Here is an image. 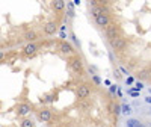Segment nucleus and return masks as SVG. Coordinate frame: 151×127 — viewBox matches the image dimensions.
<instances>
[{
  "instance_id": "25",
  "label": "nucleus",
  "mask_w": 151,
  "mask_h": 127,
  "mask_svg": "<svg viewBox=\"0 0 151 127\" xmlns=\"http://www.w3.org/2000/svg\"><path fill=\"white\" fill-rule=\"evenodd\" d=\"M125 82H127V85H133V83H136V82H134V79L132 77V76H130V77H129L127 80H125Z\"/></svg>"
},
{
  "instance_id": "22",
  "label": "nucleus",
  "mask_w": 151,
  "mask_h": 127,
  "mask_svg": "<svg viewBox=\"0 0 151 127\" xmlns=\"http://www.w3.org/2000/svg\"><path fill=\"white\" fill-rule=\"evenodd\" d=\"M109 89H110V94H115V92L118 91V88H116V85H112Z\"/></svg>"
},
{
  "instance_id": "19",
  "label": "nucleus",
  "mask_w": 151,
  "mask_h": 127,
  "mask_svg": "<svg viewBox=\"0 0 151 127\" xmlns=\"http://www.w3.org/2000/svg\"><path fill=\"white\" fill-rule=\"evenodd\" d=\"M71 40H73V43H74L76 45H79V47H80V41H79V38H76V35H74V33H71Z\"/></svg>"
},
{
  "instance_id": "3",
  "label": "nucleus",
  "mask_w": 151,
  "mask_h": 127,
  "mask_svg": "<svg viewBox=\"0 0 151 127\" xmlns=\"http://www.w3.org/2000/svg\"><path fill=\"white\" fill-rule=\"evenodd\" d=\"M106 36H107L109 41L116 40V38L121 36V29H119L118 26H115V24H112V26H109L107 30H106Z\"/></svg>"
},
{
  "instance_id": "18",
  "label": "nucleus",
  "mask_w": 151,
  "mask_h": 127,
  "mask_svg": "<svg viewBox=\"0 0 151 127\" xmlns=\"http://www.w3.org/2000/svg\"><path fill=\"white\" fill-rule=\"evenodd\" d=\"M141 89H144V83H142V82H136L132 91H137V92H139Z\"/></svg>"
},
{
  "instance_id": "29",
  "label": "nucleus",
  "mask_w": 151,
  "mask_h": 127,
  "mask_svg": "<svg viewBox=\"0 0 151 127\" xmlns=\"http://www.w3.org/2000/svg\"><path fill=\"white\" fill-rule=\"evenodd\" d=\"M98 127H107V126H104V124H100Z\"/></svg>"
},
{
  "instance_id": "6",
  "label": "nucleus",
  "mask_w": 151,
  "mask_h": 127,
  "mask_svg": "<svg viewBox=\"0 0 151 127\" xmlns=\"http://www.w3.org/2000/svg\"><path fill=\"white\" fill-rule=\"evenodd\" d=\"M107 8H106V5L104 3H98L97 6H94L92 8V11H91V14H92V17L95 18V17H98V15H107Z\"/></svg>"
},
{
  "instance_id": "2",
  "label": "nucleus",
  "mask_w": 151,
  "mask_h": 127,
  "mask_svg": "<svg viewBox=\"0 0 151 127\" xmlns=\"http://www.w3.org/2000/svg\"><path fill=\"white\" fill-rule=\"evenodd\" d=\"M91 95V88L88 83H82L77 86V98L79 100H86Z\"/></svg>"
},
{
  "instance_id": "28",
  "label": "nucleus",
  "mask_w": 151,
  "mask_h": 127,
  "mask_svg": "<svg viewBox=\"0 0 151 127\" xmlns=\"http://www.w3.org/2000/svg\"><path fill=\"white\" fill-rule=\"evenodd\" d=\"M104 85H107V86H112V85H110V80H104Z\"/></svg>"
},
{
  "instance_id": "11",
  "label": "nucleus",
  "mask_w": 151,
  "mask_h": 127,
  "mask_svg": "<svg viewBox=\"0 0 151 127\" xmlns=\"http://www.w3.org/2000/svg\"><path fill=\"white\" fill-rule=\"evenodd\" d=\"M38 117H40V120L42 121V123H48L50 120H52V110L50 109H41L40 110V113H38Z\"/></svg>"
},
{
  "instance_id": "13",
  "label": "nucleus",
  "mask_w": 151,
  "mask_h": 127,
  "mask_svg": "<svg viewBox=\"0 0 151 127\" xmlns=\"http://www.w3.org/2000/svg\"><path fill=\"white\" fill-rule=\"evenodd\" d=\"M65 2H64V0H55V2L52 3V6H53V9L55 11H62V9H64L65 8Z\"/></svg>"
},
{
  "instance_id": "7",
  "label": "nucleus",
  "mask_w": 151,
  "mask_h": 127,
  "mask_svg": "<svg viewBox=\"0 0 151 127\" xmlns=\"http://www.w3.org/2000/svg\"><path fill=\"white\" fill-rule=\"evenodd\" d=\"M59 50H60V53H62V55H68V56L76 53V48H74L68 41H62L60 45H59Z\"/></svg>"
},
{
  "instance_id": "4",
  "label": "nucleus",
  "mask_w": 151,
  "mask_h": 127,
  "mask_svg": "<svg viewBox=\"0 0 151 127\" xmlns=\"http://www.w3.org/2000/svg\"><path fill=\"white\" fill-rule=\"evenodd\" d=\"M58 32V21L56 20H50L44 24V33L47 36H52Z\"/></svg>"
},
{
  "instance_id": "27",
  "label": "nucleus",
  "mask_w": 151,
  "mask_h": 127,
  "mask_svg": "<svg viewBox=\"0 0 151 127\" xmlns=\"http://www.w3.org/2000/svg\"><path fill=\"white\" fill-rule=\"evenodd\" d=\"M145 103H151V95L145 97Z\"/></svg>"
},
{
  "instance_id": "30",
  "label": "nucleus",
  "mask_w": 151,
  "mask_h": 127,
  "mask_svg": "<svg viewBox=\"0 0 151 127\" xmlns=\"http://www.w3.org/2000/svg\"><path fill=\"white\" fill-rule=\"evenodd\" d=\"M67 127H76V126H73V124H68V126H67Z\"/></svg>"
},
{
  "instance_id": "14",
  "label": "nucleus",
  "mask_w": 151,
  "mask_h": 127,
  "mask_svg": "<svg viewBox=\"0 0 151 127\" xmlns=\"http://www.w3.org/2000/svg\"><path fill=\"white\" fill-rule=\"evenodd\" d=\"M125 126H127V127H145L144 123H141L139 120H134V118L127 120V124H125Z\"/></svg>"
},
{
  "instance_id": "10",
  "label": "nucleus",
  "mask_w": 151,
  "mask_h": 127,
  "mask_svg": "<svg viewBox=\"0 0 151 127\" xmlns=\"http://www.w3.org/2000/svg\"><path fill=\"white\" fill-rule=\"evenodd\" d=\"M30 109H32V106L29 105V103H21V105H18L17 106V115L18 117H24V115H27V113L30 112Z\"/></svg>"
},
{
  "instance_id": "23",
  "label": "nucleus",
  "mask_w": 151,
  "mask_h": 127,
  "mask_svg": "<svg viewBox=\"0 0 151 127\" xmlns=\"http://www.w3.org/2000/svg\"><path fill=\"white\" fill-rule=\"evenodd\" d=\"M137 76H139V79H145L148 74H147V71H141V73H137Z\"/></svg>"
},
{
  "instance_id": "20",
  "label": "nucleus",
  "mask_w": 151,
  "mask_h": 127,
  "mask_svg": "<svg viewBox=\"0 0 151 127\" xmlns=\"http://www.w3.org/2000/svg\"><path fill=\"white\" fill-rule=\"evenodd\" d=\"M92 80H94V83H95V85H101V80H100V77H98L97 74H94V76H92Z\"/></svg>"
},
{
  "instance_id": "1",
  "label": "nucleus",
  "mask_w": 151,
  "mask_h": 127,
  "mask_svg": "<svg viewBox=\"0 0 151 127\" xmlns=\"http://www.w3.org/2000/svg\"><path fill=\"white\" fill-rule=\"evenodd\" d=\"M68 64H70V68L76 74H83V61H82L80 56H77V55L71 56L70 61H68Z\"/></svg>"
},
{
  "instance_id": "15",
  "label": "nucleus",
  "mask_w": 151,
  "mask_h": 127,
  "mask_svg": "<svg viewBox=\"0 0 151 127\" xmlns=\"http://www.w3.org/2000/svg\"><path fill=\"white\" fill-rule=\"evenodd\" d=\"M21 127H35V123L30 120V118H24L21 123H20Z\"/></svg>"
},
{
  "instance_id": "8",
  "label": "nucleus",
  "mask_w": 151,
  "mask_h": 127,
  "mask_svg": "<svg viewBox=\"0 0 151 127\" xmlns=\"http://www.w3.org/2000/svg\"><path fill=\"white\" fill-rule=\"evenodd\" d=\"M94 20H95V24L98 27H106L107 29L110 26V17L109 15H98Z\"/></svg>"
},
{
  "instance_id": "16",
  "label": "nucleus",
  "mask_w": 151,
  "mask_h": 127,
  "mask_svg": "<svg viewBox=\"0 0 151 127\" xmlns=\"http://www.w3.org/2000/svg\"><path fill=\"white\" fill-rule=\"evenodd\" d=\"M52 101H55V94H47L41 98V103H52Z\"/></svg>"
},
{
  "instance_id": "21",
  "label": "nucleus",
  "mask_w": 151,
  "mask_h": 127,
  "mask_svg": "<svg viewBox=\"0 0 151 127\" xmlns=\"http://www.w3.org/2000/svg\"><path fill=\"white\" fill-rule=\"evenodd\" d=\"M113 73H115V77H116V79H121V77H122V74H121V70H119V68H115V71H113Z\"/></svg>"
},
{
  "instance_id": "24",
  "label": "nucleus",
  "mask_w": 151,
  "mask_h": 127,
  "mask_svg": "<svg viewBox=\"0 0 151 127\" xmlns=\"http://www.w3.org/2000/svg\"><path fill=\"white\" fill-rule=\"evenodd\" d=\"M129 94H130L132 97H139V92H137V91H132V89H130Z\"/></svg>"
},
{
  "instance_id": "5",
  "label": "nucleus",
  "mask_w": 151,
  "mask_h": 127,
  "mask_svg": "<svg viewBox=\"0 0 151 127\" xmlns=\"http://www.w3.org/2000/svg\"><path fill=\"white\" fill-rule=\"evenodd\" d=\"M110 43V47L115 50V52H122V50L125 48V38L124 36H119V38H116V40H113V41H109Z\"/></svg>"
},
{
  "instance_id": "12",
  "label": "nucleus",
  "mask_w": 151,
  "mask_h": 127,
  "mask_svg": "<svg viewBox=\"0 0 151 127\" xmlns=\"http://www.w3.org/2000/svg\"><path fill=\"white\" fill-rule=\"evenodd\" d=\"M24 40L27 41V44H29V43H35V41L38 40V33H36L35 30H29V32L24 33Z\"/></svg>"
},
{
  "instance_id": "26",
  "label": "nucleus",
  "mask_w": 151,
  "mask_h": 127,
  "mask_svg": "<svg viewBox=\"0 0 151 127\" xmlns=\"http://www.w3.org/2000/svg\"><path fill=\"white\" fill-rule=\"evenodd\" d=\"M73 3H74V6H79L80 5V0H73Z\"/></svg>"
},
{
  "instance_id": "9",
  "label": "nucleus",
  "mask_w": 151,
  "mask_h": 127,
  "mask_svg": "<svg viewBox=\"0 0 151 127\" xmlns=\"http://www.w3.org/2000/svg\"><path fill=\"white\" fill-rule=\"evenodd\" d=\"M38 48H40V45H38L36 43H29V44L24 45V48H23V53L26 55V56H33V55L38 52Z\"/></svg>"
},
{
  "instance_id": "17",
  "label": "nucleus",
  "mask_w": 151,
  "mask_h": 127,
  "mask_svg": "<svg viewBox=\"0 0 151 127\" xmlns=\"http://www.w3.org/2000/svg\"><path fill=\"white\" fill-rule=\"evenodd\" d=\"M133 110H132V108L129 106V105H122V113L124 115H130Z\"/></svg>"
}]
</instances>
